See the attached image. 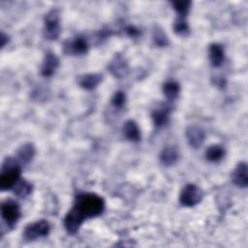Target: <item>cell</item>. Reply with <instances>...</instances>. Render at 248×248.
<instances>
[{"mask_svg": "<svg viewBox=\"0 0 248 248\" xmlns=\"http://www.w3.org/2000/svg\"><path fill=\"white\" fill-rule=\"evenodd\" d=\"M0 210L2 219L6 225L10 228H14L21 215L19 204L13 200H7L1 203Z\"/></svg>", "mask_w": 248, "mask_h": 248, "instance_id": "cell-4", "label": "cell"}, {"mask_svg": "<svg viewBox=\"0 0 248 248\" xmlns=\"http://www.w3.org/2000/svg\"><path fill=\"white\" fill-rule=\"evenodd\" d=\"M202 199V191L196 184H187L180 193L179 202L185 207H192L198 204Z\"/></svg>", "mask_w": 248, "mask_h": 248, "instance_id": "cell-6", "label": "cell"}, {"mask_svg": "<svg viewBox=\"0 0 248 248\" xmlns=\"http://www.w3.org/2000/svg\"><path fill=\"white\" fill-rule=\"evenodd\" d=\"M173 30H174V32H175L177 35L185 36V35H187V34L189 33L190 28H189V25H188L187 21H186L184 18L178 17L177 20L174 22Z\"/></svg>", "mask_w": 248, "mask_h": 248, "instance_id": "cell-23", "label": "cell"}, {"mask_svg": "<svg viewBox=\"0 0 248 248\" xmlns=\"http://www.w3.org/2000/svg\"><path fill=\"white\" fill-rule=\"evenodd\" d=\"M59 65V59L52 51H47L41 68V74L44 77H50Z\"/></svg>", "mask_w": 248, "mask_h": 248, "instance_id": "cell-10", "label": "cell"}, {"mask_svg": "<svg viewBox=\"0 0 248 248\" xmlns=\"http://www.w3.org/2000/svg\"><path fill=\"white\" fill-rule=\"evenodd\" d=\"M191 4H192L191 1H188V0L172 1L171 2L173 10L176 12L178 17H180V18H184L188 15L190 8H191Z\"/></svg>", "mask_w": 248, "mask_h": 248, "instance_id": "cell-21", "label": "cell"}, {"mask_svg": "<svg viewBox=\"0 0 248 248\" xmlns=\"http://www.w3.org/2000/svg\"><path fill=\"white\" fill-rule=\"evenodd\" d=\"M152 38H153L155 45L158 46L163 47V46H167L169 45V40H168L167 35L165 34L164 30L159 26L154 27V30L152 33Z\"/></svg>", "mask_w": 248, "mask_h": 248, "instance_id": "cell-22", "label": "cell"}, {"mask_svg": "<svg viewBox=\"0 0 248 248\" xmlns=\"http://www.w3.org/2000/svg\"><path fill=\"white\" fill-rule=\"evenodd\" d=\"M0 41H1V47H4L6 43H8V41H9V38H8V36L6 34H4L2 32L1 33V37H0Z\"/></svg>", "mask_w": 248, "mask_h": 248, "instance_id": "cell-26", "label": "cell"}, {"mask_svg": "<svg viewBox=\"0 0 248 248\" xmlns=\"http://www.w3.org/2000/svg\"><path fill=\"white\" fill-rule=\"evenodd\" d=\"M50 225L46 220H40L31 224H28L23 231V238L26 241L36 240L46 236L49 233Z\"/></svg>", "mask_w": 248, "mask_h": 248, "instance_id": "cell-5", "label": "cell"}, {"mask_svg": "<svg viewBox=\"0 0 248 248\" xmlns=\"http://www.w3.org/2000/svg\"><path fill=\"white\" fill-rule=\"evenodd\" d=\"M179 157L178 150L175 146H166L160 153V161L164 166L170 167L173 165Z\"/></svg>", "mask_w": 248, "mask_h": 248, "instance_id": "cell-16", "label": "cell"}, {"mask_svg": "<svg viewBox=\"0 0 248 248\" xmlns=\"http://www.w3.org/2000/svg\"><path fill=\"white\" fill-rule=\"evenodd\" d=\"M248 167L245 162H240L234 168L232 173V183L239 188H246L248 185Z\"/></svg>", "mask_w": 248, "mask_h": 248, "instance_id": "cell-9", "label": "cell"}, {"mask_svg": "<svg viewBox=\"0 0 248 248\" xmlns=\"http://www.w3.org/2000/svg\"><path fill=\"white\" fill-rule=\"evenodd\" d=\"M125 137L131 141H139L140 140V131L134 120H127L123 126Z\"/></svg>", "mask_w": 248, "mask_h": 248, "instance_id": "cell-17", "label": "cell"}, {"mask_svg": "<svg viewBox=\"0 0 248 248\" xmlns=\"http://www.w3.org/2000/svg\"><path fill=\"white\" fill-rule=\"evenodd\" d=\"M13 192L19 198H26L33 191V185L24 179H19L13 187Z\"/></svg>", "mask_w": 248, "mask_h": 248, "instance_id": "cell-18", "label": "cell"}, {"mask_svg": "<svg viewBox=\"0 0 248 248\" xmlns=\"http://www.w3.org/2000/svg\"><path fill=\"white\" fill-rule=\"evenodd\" d=\"M109 72L116 78H120L124 77L128 71V64L120 54L114 56L108 65Z\"/></svg>", "mask_w": 248, "mask_h": 248, "instance_id": "cell-11", "label": "cell"}, {"mask_svg": "<svg viewBox=\"0 0 248 248\" xmlns=\"http://www.w3.org/2000/svg\"><path fill=\"white\" fill-rule=\"evenodd\" d=\"M179 91H180L179 83H177L174 80H169L163 84L164 95L169 101H174L178 97Z\"/></svg>", "mask_w": 248, "mask_h": 248, "instance_id": "cell-19", "label": "cell"}, {"mask_svg": "<svg viewBox=\"0 0 248 248\" xmlns=\"http://www.w3.org/2000/svg\"><path fill=\"white\" fill-rule=\"evenodd\" d=\"M125 102H126V95L123 91H116L111 98V104L114 108H122Z\"/></svg>", "mask_w": 248, "mask_h": 248, "instance_id": "cell-24", "label": "cell"}, {"mask_svg": "<svg viewBox=\"0 0 248 248\" xmlns=\"http://www.w3.org/2000/svg\"><path fill=\"white\" fill-rule=\"evenodd\" d=\"M102 79H103V77H102L101 74H96V73L86 74V75H83V76L79 77L78 84L83 89L92 90L100 84Z\"/></svg>", "mask_w": 248, "mask_h": 248, "instance_id": "cell-14", "label": "cell"}, {"mask_svg": "<svg viewBox=\"0 0 248 248\" xmlns=\"http://www.w3.org/2000/svg\"><path fill=\"white\" fill-rule=\"evenodd\" d=\"M64 52L72 55H82L85 54L88 50L87 41L81 37L78 36L73 40H68L64 43L63 46Z\"/></svg>", "mask_w": 248, "mask_h": 248, "instance_id": "cell-7", "label": "cell"}, {"mask_svg": "<svg viewBox=\"0 0 248 248\" xmlns=\"http://www.w3.org/2000/svg\"><path fill=\"white\" fill-rule=\"evenodd\" d=\"M124 31L129 37H132V38H138L140 35V31L134 25H127L124 28Z\"/></svg>", "mask_w": 248, "mask_h": 248, "instance_id": "cell-25", "label": "cell"}, {"mask_svg": "<svg viewBox=\"0 0 248 248\" xmlns=\"http://www.w3.org/2000/svg\"><path fill=\"white\" fill-rule=\"evenodd\" d=\"M35 153V146L32 143H24L16 151V160L20 164H28L34 158Z\"/></svg>", "mask_w": 248, "mask_h": 248, "instance_id": "cell-15", "label": "cell"}, {"mask_svg": "<svg viewBox=\"0 0 248 248\" xmlns=\"http://www.w3.org/2000/svg\"><path fill=\"white\" fill-rule=\"evenodd\" d=\"M104 209L105 201L101 196L95 193H79L65 216L64 227L69 233L74 234L85 220L101 215Z\"/></svg>", "mask_w": 248, "mask_h": 248, "instance_id": "cell-1", "label": "cell"}, {"mask_svg": "<svg viewBox=\"0 0 248 248\" xmlns=\"http://www.w3.org/2000/svg\"><path fill=\"white\" fill-rule=\"evenodd\" d=\"M170 112V108L168 105H162L156 108L155 109H153L151 113V117L154 125L156 127L164 126L169 120Z\"/></svg>", "mask_w": 248, "mask_h": 248, "instance_id": "cell-13", "label": "cell"}, {"mask_svg": "<svg viewBox=\"0 0 248 248\" xmlns=\"http://www.w3.org/2000/svg\"><path fill=\"white\" fill-rule=\"evenodd\" d=\"M185 136L188 143L194 148H199L203 143L205 139L204 131L198 125L188 126L185 132Z\"/></svg>", "mask_w": 248, "mask_h": 248, "instance_id": "cell-8", "label": "cell"}, {"mask_svg": "<svg viewBox=\"0 0 248 248\" xmlns=\"http://www.w3.org/2000/svg\"><path fill=\"white\" fill-rule=\"evenodd\" d=\"M225 155V149L220 144H212L205 151V159L209 162H219Z\"/></svg>", "mask_w": 248, "mask_h": 248, "instance_id": "cell-20", "label": "cell"}, {"mask_svg": "<svg viewBox=\"0 0 248 248\" xmlns=\"http://www.w3.org/2000/svg\"><path fill=\"white\" fill-rule=\"evenodd\" d=\"M208 56H209L210 64L213 67L215 68L220 67L225 60V52H224L223 46L216 43L211 44L208 48Z\"/></svg>", "mask_w": 248, "mask_h": 248, "instance_id": "cell-12", "label": "cell"}, {"mask_svg": "<svg viewBox=\"0 0 248 248\" xmlns=\"http://www.w3.org/2000/svg\"><path fill=\"white\" fill-rule=\"evenodd\" d=\"M20 179V163L15 158H6L2 165L0 188L2 191L12 190Z\"/></svg>", "mask_w": 248, "mask_h": 248, "instance_id": "cell-2", "label": "cell"}, {"mask_svg": "<svg viewBox=\"0 0 248 248\" xmlns=\"http://www.w3.org/2000/svg\"><path fill=\"white\" fill-rule=\"evenodd\" d=\"M60 35V13L57 9L50 10L44 19V38L48 41L56 40Z\"/></svg>", "mask_w": 248, "mask_h": 248, "instance_id": "cell-3", "label": "cell"}]
</instances>
